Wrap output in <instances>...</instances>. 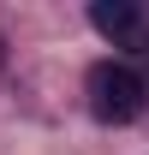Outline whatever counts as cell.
I'll list each match as a JSON object with an SVG mask.
<instances>
[{
	"label": "cell",
	"instance_id": "6da1fadb",
	"mask_svg": "<svg viewBox=\"0 0 149 155\" xmlns=\"http://www.w3.org/2000/svg\"><path fill=\"white\" fill-rule=\"evenodd\" d=\"M143 101H149V90H143V78L131 72V66L101 60V66L90 72V107H95V119H108V125H131V119L143 114Z\"/></svg>",
	"mask_w": 149,
	"mask_h": 155
},
{
	"label": "cell",
	"instance_id": "7a4b0ae2",
	"mask_svg": "<svg viewBox=\"0 0 149 155\" xmlns=\"http://www.w3.org/2000/svg\"><path fill=\"white\" fill-rule=\"evenodd\" d=\"M90 24L101 30V36H119V42H125V36H137V6H108V0H101V6L90 12Z\"/></svg>",
	"mask_w": 149,
	"mask_h": 155
}]
</instances>
